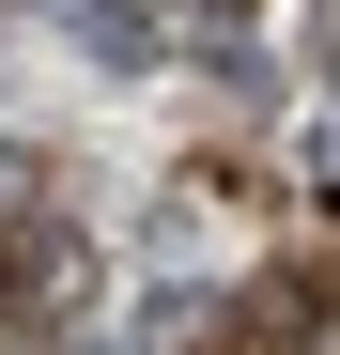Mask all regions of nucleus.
I'll list each match as a JSON object with an SVG mask.
<instances>
[{
  "instance_id": "1",
  "label": "nucleus",
  "mask_w": 340,
  "mask_h": 355,
  "mask_svg": "<svg viewBox=\"0 0 340 355\" xmlns=\"http://www.w3.org/2000/svg\"><path fill=\"white\" fill-rule=\"evenodd\" d=\"M62 16H78L93 62H139V0H62Z\"/></svg>"
}]
</instances>
